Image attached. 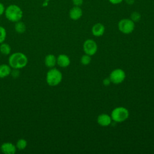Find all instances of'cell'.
Wrapping results in <instances>:
<instances>
[{
    "label": "cell",
    "mask_w": 154,
    "mask_h": 154,
    "mask_svg": "<svg viewBox=\"0 0 154 154\" xmlns=\"http://www.w3.org/2000/svg\"><path fill=\"white\" fill-rule=\"evenodd\" d=\"M28 58L22 52H15L8 58V64L13 69H20L28 64Z\"/></svg>",
    "instance_id": "obj_1"
},
{
    "label": "cell",
    "mask_w": 154,
    "mask_h": 154,
    "mask_svg": "<svg viewBox=\"0 0 154 154\" xmlns=\"http://www.w3.org/2000/svg\"><path fill=\"white\" fill-rule=\"evenodd\" d=\"M4 13L6 18L12 22L20 20L23 16V11L20 7L14 4L8 5L5 8Z\"/></svg>",
    "instance_id": "obj_2"
},
{
    "label": "cell",
    "mask_w": 154,
    "mask_h": 154,
    "mask_svg": "<svg viewBox=\"0 0 154 154\" xmlns=\"http://www.w3.org/2000/svg\"><path fill=\"white\" fill-rule=\"evenodd\" d=\"M61 72L55 68H51L46 73V81L47 84L52 87L58 85L62 81Z\"/></svg>",
    "instance_id": "obj_3"
},
{
    "label": "cell",
    "mask_w": 154,
    "mask_h": 154,
    "mask_svg": "<svg viewBox=\"0 0 154 154\" xmlns=\"http://www.w3.org/2000/svg\"><path fill=\"white\" fill-rule=\"evenodd\" d=\"M129 115V111L126 108L119 106L112 111L111 117L114 122L120 123L125 121L128 118Z\"/></svg>",
    "instance_id": "obj_4"
},
{
    "label": "cell",
    "mask_w": 154,
    "mask_h": 154,
    "mask_svg": "<svg viewBox=\"0 0 154 154\" xmlns=\"http://www.w3.org/2000/svg\"><path fill=\"white\" fill-rule=\"evenodd\" d=\"M118 26L119 30L122 32L128 34H130L134 31L135 25L134 22L131 19H123L119 22Z\"/></svg>",
    "instance_id": "obj_5"
},
{
    "label": "cell",
    "mask_w": 154,
    "mask_h": 154,
    "mask_svg": "<svg viewBox=\"0 0 154 154\" xmlns=\"http://www.w3.org/2000/svg\"><path fill=\"white\" fill-rule=\"evenodd\" d=\"M126 74L121 69H116L112 70L109 75V79L111 82L116 84L122 83L125 79Z\"/></svg>",
    "instance_id": "obj_6"
},
{
    "label": "cell",
    "mask_w": 154,
    "mask_h": 154,
    "mask_svg": "<svg viewBox=\"0 0 154 154\" xmlns=\"http://www.w3.org/2000/svg\"><path fill=\"white\" fill-rule=\"evenodd\" d=\"M83 49L85 54L91 56L96 53L97 51V45L94 40L88 39L84 43Z\"/></svg>",
    "instance_id": "obj_7"
},
{
    "label": "cell",
    "mask_w": 154,
    "mask_h": 154,
    "mask_svg": "<svg viewBox=\"0 0 154 154\" xmlns=\"http://www.w3.org/2000/svg\"><path fill=\"white\" fill-rule=\"evenodd\" d=\"M0 149L4 154H14L17 148L14 144L10 142H5L1 144Z\"/></svg>",
    "instance_id": "obj_8"
},
{
    "label": "cell",
    "mask_w": 154,
    "mask_h": 154,
    "mask_svg": "<svg viewBox=\"0 0 154 154\" xmlns=\"http://www.w3.org/2000/svg\"><path fill=\"white\" fill-rule=\"evenodd\" d=\"M70 63L69 57L65 54H60L57 57V64L61 67H67Z\"/></svg>",
    "instance_id": "obj_9"
},
{
    "label": "cell",
    "mask_w": 154,
    "mask_h": 154,
    "mask_svg": "<svg viewBox=\"0 0 154 154\" xmlns=\"http://www.w3.org/2000/svg\"><path fill=\"white\" fill-rule=\"evenodd\" d=\"M97 123L102 126H108L111 123L112 119L111 116L106 114H102L99 115L97 119Z\"/></svg>",
    "instance_id": "obj_10"
},
{
    "label": "cell",
    "mask_w": 154,
    "mask_h": 154,
    "mask_svg": "<svg viewBox=\"0 0 154 154\" xmlns=\"http://www.w3.org/2000/svg\"><path fill=\"white\" fill-rule=\"evenodd\" d=\"M82 14V10L79 7L75 6L74 7L72 8L69 12L70 17L73 20H78L79 19Z\"/></svg>",
    "instance_id": "obj_11"
},
{
    "label": "cell",
    "mask_w": 154,
    "mask_h": 154,
    "mask_svg": "<svg viewBox=\"0 0 154 154\" xmlns=\"http://www.w3.org/2000/svg\"><path fill=\"white\" fill-rule=\"evenodd\" d=\"M92 34L96 37H100L105 32V26L100 23H96L91 29Z\"/></svg>",
    "instance_id": "obj_12"
},
{
    "label": "cell",
    "mask_w": 154,
    "mask_h": 154,
    "mask_svg": "<svg viewBox=\"0 0 154 154\" xmlns=\"http://www.w3.org/2000/svg\"><path fill=\"white\" fill-rule=\"evenodd\" d=\"M57 64V57L53 54H48L45 58V64L49 68H53Z\"/></svg>",
    "instance_id": "obj_13"
},
{
    "label": "cell",
    "mask_w": 154,
    "mask_h": 154,
    "mask_svg": "<svg viewBox=\"0 0 154 154\" xmlns=\"http://www.w3.org/2000/svg\"><path fill=\"white\" fill-rule=\"evenodd\" d=\"M11 72V67L9 66V64H2L0 65V78H4Z\"/></svg>",
    "instance_id": "obj_14"
},
{
    "label": "cell",
    "mask_w": 154,
    "mask_h": 154,
    "mask_svg": "<svg viewBox=\"0 0 154 154\" xmlns=\"http://www.w3.org/2000/svg\"><path fill=\"white\" fill-rule=\"evenodd\" d=\"M15 23H16L14 25V29L17 33L22 34V33L25 32V31H26V25L23 22L19 20V21L16 22Z\"/></svg>",
    "instance_id": "obj_15"
},
{
    "label": "cell",
    "mask_w": 154,
    "mask_h": 154,
    "mask_svg": "<svg viewBox=\"0 0 154 154\" xmlns=\"http://www.w3.org/2000/svg\"><path fill=\"white\" fill-rule=\"evenodd\" d=\"M0 52L2 54L7 55H9L11 52V47L10 46L5 43H2L0 45Z\"/></svg>",
    "instance_id": "obj_16"
},
{
    "label": "cell",
    "mask_w": 154,
    "mask_h": 154,
    "mask_svg": "<svg viewBox=\"0 0 154 154\" xmlns=\"http://www.w3.org/2000/svg\"><path fill=\"white\" fill-rule=\"evenodd\" d=\"M26 146H27V141L26 140L23 138L19 139L16 144V147L17 149L19 150H22L25 149L26 147Z\"/></svg>",
    "instance_id": "obj_17"
},
{
    "label": "cell",
    "mask_w": 154,
    "mask_h": 154,
    "mask_svg": "<svg viewBox=\"0 0 154 154\" xmlns=\"http://www.w3.org/2000/svg\"><path fill=\"white\" fill-rule=\"evenodd\" d=\"M6 36H7V32L5 29L2 26H0V44L3 43L5 38H6Z\"/></svg>",
    "instance_id": "obj_18"
},
{
    "label": "cell",
    "mask_w": 154,
    "mask_h": 154,
    "mask_svg": "<svg viewBox=\"0 0 154 154\" xmlns=\"http://www.w3.org/2000/svg\"><path fill=\"white\" fill-rule=\"evenodd\" d=\"M81 62L82 63V64L83 65H88L91 62V58L90 56L85 54L82 56L81 58Z\"/></svg>",
    "instance_id": "obj_19"
},
{
    "label": "cell",
    "mask_w": 154,
    "mask_h": 154,
    "mask_svg": "<svg viewBox=\"0 0 154 154\" xmlns=\"http://www.w3.org/2000/svg\"><path fill=\"white\" fill-rule=\"evenodd\" d=\"M141 19V15L137 11L133 12L131 15V19L134 22H138Z\"/></svg>",
    "instance_id": "obj_20"
},
{
    "label": "cell",
    "mask_w": 154,
    "mask_h": 154,
    "mask_svg": "<svg viewBox=\"0 0 154 154\" xmlns=\"http://www.w3.org/2000/svg\"><path fill=\"white\" fill-rule=\"evenodd\" d=\"M83 0H73V3L75 6L79 7L82 4Z\"/></svg>",
    "instance_id": "obj_21"
},
{
    "label": "cell",
    "mask_w": 154,
    "mask_h": 154,
    "mask_svg": "<svg viewBox=\"0 0 154 154\" xmlns=\"http://www.w3.org/2000/svg\"><path fill=\"white\" fill-rule=\"evenodd\" d=\"M111 82V81L109 78H105V79H104L103 80V85H105V86L109 85Z\"/></svg>",
    "instance_id": "obj_22"
},
{
    "label": "cell",
    "mask_w": 154,
    "mask_h": 154,
    "mask_svg": "<svg viewBox=\"0 0 154 154\" xmlns=\"http://www.w3.org/2000/svg\"><path fill=\"white\" fill-rule=\"evenodd\" d=\"M5 10V8L4 4H2L1 2H0V16L4 13Z\"/></svg>",
    "instance_id": "obj_23"
},
{
    "label": "cell",
    "mask_w": 154,
    "mask_h": 154,
    "mask_svg": "<svg viewBox=\"0 0 154 154\" xmlns=\"http://www.w3.org/2000/svg\"><path fill=\"white\" fill-rule=\"evenodd\" d=\"M11 73L12 74L14 78H16L17 77V76L19 75V72H18V69H14L13 71H11Z\"/></svg>",
    "instance_id": "obj_24"
},
{
    "label": "cell",
    "mask_w": 154,
    "mask_h": 154,
    "mask_svg": "<svg viewBox=\"0 0 154 154\" xmlns=\"http://www.w3.org/2000/svg\"><path fill=\"white\" fill-rule=\"evenodd\" d=\"M109 2L113 4H117L122 2L123 0H109Z\"/></svg>",
    "instance_id": "obj_25"
},
{
    "label": "cell",
    "mask_w": 154,
    "mask_h": 154,
    "mask_svg": "<svg viewBox=\"0 0 154 154\" xmlns=\"http://www.w3.org/2000/svg\"><path fill=\"white\" fill-rule=\"evenodd\" d=\"M125 1L127 4L131 5V4H133L134 3L135 0H125Z\"/></svg>",
    "instance_id": "obj_26"
}]
</instances>
